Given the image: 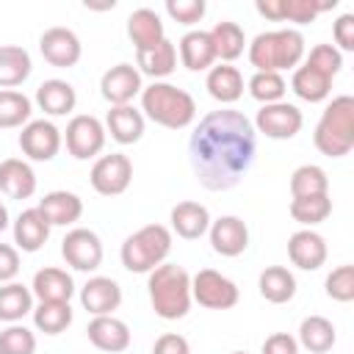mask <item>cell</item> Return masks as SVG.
Instances as JSON below:
<instances>
[{
    "mask_svg": "<svg viewBox=\"0 0 354 354\" xmlns=\"http://www.w3.org/2000/svg\"><path fill=\"white\" fill-rule=\"evenodd\" d=\"M257 155L254 124L235 108L210 111L188 138V163L196 183L207 191L235 188Z\"/></svg>",
    "mask_w": 354,
    "mask_h": 354,
    "instance_id": "6da1fadb",
    "label": "cell"
},
{
    "mask_svg": "<svg viewBox=\"0 0 354 354\" xmlns=\"http://www.w3.org/2000/svg\"><path fill=\"white\" fill-rule=\"evenodd\" d=\"M147 293L152 313L163 321H180L188 315L191 299V274L177 263H160L147 277Z\"/></svg>",
    "mask_w": 354,
    "mask_h": 354,
    "instance_id": "7a4b0ae2",
    "label": "cell"
},
{
    "mask_svg": "<svg viewBox=\"0 0 354 354\" xmlns=\"http://www.w3.org/2000/svg\"><path fill=\"white\" fill-rule=\"evenodd\" d=\"M141 113L166 130H183L196 119V100L174 83L152 80L141 88Z\"/></svg>",
    "mask_w": 354,
    "mask_h": 354,
    "instance_id": "3957f363",
    "label": "cell"
},
{
    "mask_svg": "<svg viewBox=\"0 0 354 354\" xmlns=\"http://www.w3.org/2000/svg\"><path fill=\"white\" fill-rule=\"evenodd\" d=\"M249 64L254 66V72H285V69H296L304 55V36L296 28H279V30H266L257 33L252 39V44L246 47Z\"/></svg>",
    "mask_w": 354,
    "mask_h": 354,
    "instance_id": "277c9868",
    "label": "cell"
},
{
    "mask_svg": "<svg viewBox=\"0 0 354 354\" xmlns=\"http://www.w3.org/2000/svg\"><path fill=\"white\" fill-rule=\"evenodd\" d=\"M313 144L326 158H346L354 149V97H332L315 124Z\"/></svg>",
    "mask_w": 354,
    "mask_h": 354,
    "instance_id": "5b68a950",
    "label": "cell"
},
{
    "mask_svg": "<svg viewBox=\"0 0 354 354\" xmlns=\"http://www.w3.org/2000/svg\"><path fill=\"white\" fill-rule=\"evenodd\" d=\"M171 252V230L163 224H147L124 238L119 257L122 266L133 274H149L160 263H166Z\"/></svg>",
    "mask_w": 354,
    "mask_h": 354,
    "instance_id": "8992f818",
    "label": "cell"
},
{
    "mask_svg": "<svg viewBox=\"0 0 354 354\" xmlns=\"http://www.w3.org/2000/svg\"><path fill=\"white\" fill-rule=\"evenodd\" d=\"M191 299L205 310H232L241 299V290L221 271L202 268L191 277Z\"/></svg>",
    "mask_w": 354,
    "mask_h": 354,
    "instance_id": "52a82bcc",
    "label": "cell"
},
{
    "mask_svg": "<svg viewBox=\"0 0 354 354\" xmlns=\"http://www.w3.org/2000/svg\"><path fill=\"white\" fill-rule=\"evenodd\" d=\"M105 124L91 116V113H77L69 119L66 130H64V141H66V152L75 160H88L97 158L105 147Z\"/></svg>",
    "mask_w": 354,
    "mask_h": 354,
    "instance_id": "ba28073f",
    "label": "cell"
},
{
    "mask_svg": "<svg viewBox=\"0 0 354 354\" xmlns=\"http://www.w3.org/2000/svg\"><path fill=\"white\" fill-rule=\"evenodd\" d=\"M301 127H304V116L288 100L260 105V111L254 116V133H263L266 138H274V141H290L299 136Z\"/></svg>",
    "mask_w": 354,
    "mask_h": 354,
    "instance_id": "9c48e42d",
    "label": "cell"
},
{
    "mask_svg": "<svg viewBox=\"0 0 354 354\" xmlns=\"http://www.w3.org/2000/svg\"><path fill=\"white\" fill-rule=\"evenodd\" d=\"M91 188L100 196H119L130 188L133 183V160L124 152H111V155H100L91 166Z\"/></svg>",
    "mask_w": 354,
    "mask_h": 354,
    "instance_id": "30bf717a",
    "label": "cell"
},
{
    "mask_svg": "<svg viewBox=\"0 0 354 354\" xmlns=\"http://www.w3.org/2000/svg\"><path fill=\"white\" fill-rule=\"evenodd\" d=\"M102 241L94 230L86 227H75L64 235L61 241V257L66 260V266H72L75 271H97L102 266Z\"/></svg>",
    "mask_w": 354,
    "mask_h": 354,
    "instance_id": "8fae6325",
    "label": "cell"
},
{
    "mask_svg": "<svg viewBox=\"0 0 354 354\" xmlns=\"http://www.w3.org/2000/svg\"><path fill=\"white\" fill-rule=\"evenodd\" d=\"M64 144V136L61 130L50 122V119H30L22 133H19V149L28 160H36V163H47L58 155Z\"/></svg>",
    "mask_w": 354,
    "mask_h": 354,
    "instance_id": "7c38bea8",
    "label": "cell"
},
{
    "mask_svg": "<svg viewBox=\"0 0 354 354\" xmlns=\"http://www.w3.org/2000/svg\"><path fill=\"white\" fill-rule=\"evenodd\" d=\"M257 14L274 22H296V25H307L313 22L318 14L337 8V0H257L254 3Z\"/></svg>",
    "mask_w": 354,
    "mask_h": 354,
    "instance_id": "4fadbf2b",
    "label": "cell"
},
{
    "mask_svg": "<svg viewBox=\"0 0 354 354\" xmlns=\"http://www.w3.org/2000/svg\"><path fill=\"white\" fill-rule=\"evenodd\" d=\"M39 53L41 58L50 64V66H58V69H69L80 61L83 55V44L77 39L75 30L69 28H47L41 36H39Z\"/></svg>",
    "mask_w": 354,
    "mask_h": 354,
    "instance_id": "5bb4252c",
    "label": "cell"
},
{
    "mask_svg": "<svg viewBox=\"0 0 354 354\" xmlns=\"http://www.w3.org/2000/svg\"><path fill=\"white\" fill-rule=\"evenodd\" d=\"M141 72L133 64H116L100 77V94L111 105H130L141 94Z\"/></svg>",
    "mask_w": 354,
    "mask_h": 354,
    "instance_id": "9a60e30c",
    "label": "cell"
},
{
    "mask_svg": "<svg viewBox=\"0 0 354 354\" xmlns=\"http://www.w3.org/2000/svg\"><path fill=\"white\" fill-rule=\"evenodd\" d=\"M210 246L221 257H238L249 246V227L241 216H218L207 230Z\"/></svg>",
    "mask_w": 354,
    "mask_h": 354,
    "instance_id": "2e32d148",
    "label": "cell"
},
{
    "mask_svg": "<svg viewBox=\"0 0 354 354\" xmlns=\"http://www.w3.org/2000/svg\"><path fill=\"white\" fill-rule=\"evenodd\" d=\"M326 254H329L326 241L315 230H296L288 238V257L301 271H318L326 263Z\"/></svg>",
    "mask_w": 354,
    "mask_h": 354,
    "instance_id": "e0dca14e",
    "label": "cell"
},
{
    "mask_svg": "<svg viewBox=\"0 0 354 354\" xmlns=\"http://www.w3.org/2000/svg\"><path fill=\"white\" fill-rule=\"evenodd\" d=\"M86 335L91 340L94 348L108 351V354H119L130 348V326L116 318V315H94L86 326Z\"/></svg>",
    "mask_w": 354,
    "mask_h": 354,
    "instance_id": "ac0fdd59",
    "label": "cell"
},
{
    "mask_svg": "<svg viewBox=\"0 0 354 354\" xmlns=\"http://www.w3.org/2000/svg\"><path fill=\"white\" fill-rule=\"evenodd\" d=\"M80 304L91 315H113L122 304V288L111 277H91L80 288Z\"/></svg>",
    "mask_w": 354,
    "mask_h": 354,
    "instance_id": "d6986e66",
    "label": "cell"
},
{
    "mask_svg": "<svg viewBox=\"0 0 354 354\" xmlns=\"http://www.w3.org/2000/svg\"><path fill=\"white\" fill-rule=\"evenodd\" d=\"M169 221H171V232H177L183 241H199L202 235H207L210 230V210L199 202H177L169 213Z\"/></svg>",
    "mask_w": 354,
    "mask_h": 354,
    "instance_id": "ffe728a7",
    "label": "cell"
},
{
    "mask_svg": "<svg viewBox=\"0 0 354 354\" xmlns=\"http://www.w3.org/2000/svg\"><path fill=\"white\" fill-rule=\"evenodd\" d=\"M144 127H147V119L133 105H111V111L105 113V133H111V138L122 147L141 141Z\"/></svg>",
    "mask_w": 354,
    "mask_h": 354,
    "instance_id": "44dd1931",
    "label": "cell"
},
{
    "mask_svg": "<svg viewBox=\"0 0 354 354\" xmlns=\"http://www.w3.org/2000/svg\"><path fill=\"white\" fill-rule=\"evenodd\" d=\"M36 207L50 227H69L83 216V199L75 191H50L39 199Z\"/></svg>",
    "mask_w": 354,
    "mask_h": 354,
    "instance_id": "7402d4cb",
    "label": "cell"
},
{
    "mask_svg": "<svg viewBox=\"0 0 354 354\" xmlns=\"http://www.w3.org/2000/svg\"><path fill=\"white\" fill-rule=\"evenodd\" d=\"M0 191L8 199H30L36 194V171L22 158H6L0 163Z\"/></svg>",
    "mask_w": 354,
    "mask_h": 354,
    "instance_id": "603a6c76",
    "label": "cell"
},
{
    "mask_svg": "<svg viewBox=\"0 0 354 354\" xmlns=\"http://www.w3.org/2000/svg\"><path fill=\"white\" fill-rule=\"evenodd\" d=\"M127 36H130L136 53H144V50L158 47L166 39V30H163V22H160L158 11H152V8H136L127 17Z\"/></svg>",
    "mask_w": 354,
    "mask_h": 354,
    "instance_id": "cb8c5ba5",
    "label": "cell"
},
{
    "mask_svg": "<svg viewBox=\"0 0 354 354\" xmlns=\"http://www.w3.org/2000/svg\"><path fill=\"white\" fill-rule=\"evenodd\" d=\"M205 88L207 94L221 102V105H232L243 97V75L238 66L232 64H218V66H210L207 69V77H205Z\"/></svg>",
    "mask_w": 354,
    "mask_h": 354,
    "instance_id": "d4e9b609",
    "label": "cell"
},
{
    "mask_svg": "<svg viewBox=\"0 0 354 354\" xmlns=\"http://www.w3.org/2000/svg\"><path fill=\"white\" fill-rule=\"evenodd\" d=\"M30 293H33L39 301H69V299L75 296L72 274H66L64 268H55V266L39 268V271L33 274Z\"/></svg>",
    "mask_w": 354,
    "mask_h": 354,
    "instance_id": "484cf974",
    "label": "cell"
},
{
    "mask_svg": "<svg viewBox=\"0 0 354 354\" xmlns=\"http://www.w3.org/2000/svg\"><path fill=\"white\" fill-rule=\"evenodd\" d=\"M36 105L47 116H66L77 105L75 86L66 83V80H61V77H50L44 83H39V88H36Z\"/></svg>",
    "mask_w": 354,
    "mask_h": 354,
    "instance_id": "4316f807",
    "label": "cell"
},
{
    "mask_svg": "<svg viewBox=\"0 0 354 354\" xmlns=\"http://www.w3.org/2000/svg\"><path fill=\"white\" fill-rule=\"evenodd\" d=\"M47 238H50V224L39 213V207H28V210H22L17 216V221H14V243H17V249L33 254L47 243Z\"/></svg>",
    "mask_w": 354,
    "mask_h": 354,
    "instance_id": "83f0119b",
    "label": "cell"
},
{
    "mask_svg": "<svg viewBox=\"0 0 354 354\" xmlns=\"http://www.w3.org/2000/svg\"><path fill=\"white\" fill-rule=\"evenodd\" d=\"M180 61L185 69L191 72H205L216 64V50H213V41H210V33L207 30H188L183 33L180 39Z\"/></svg>",
    "mask_w": 354,
    "mask_h": 354,
    "instance_id": "f1b7e54d",
    "label": "cell"
},
{
    "mask_svg": "<svg viewBox=\"0 0 354 354\" xmlns=\"http://www.w3.org/2000/svg\"><path fill=\"white\" fill-rule=\"evenodd\" d=\"M257 290L271 304H288L296 296V277L285 266H266L257 277Z\"/></svg>",
    "mask_w": 354,
    "mask_h": 354,
    "instance_id": "f546056e",
    "label": "cell"
},
{
    "mask_svg": "<svg viewBox=\"0 0 354 354\" xmlns=\"http://www.w3.org/2000/svg\"><path fill=\"white\" fill-rule=\"evenodd\" d=\"M290 88L299 100L304 102H324L329 94H332V77L318 72L315 66L310 64H299L293 69V77H290Z\"/></svg>",
    "mask_w": 354,
    "mask_h": 354,
    "instance_id": "4dcf8cb0",
    "label": "cell"
},
{
    "mask_svg": "<svg viewBox=\"0 0 354 354\" xmlns=\"http://www.w3.org/2000/svg\"><path fill=\"white\" fill-rule=\"evenodd\" d=\"M33 61L30 53L19 44H3L0 47V88H17L30 77Z\"/></svg>",
    "mask_w": 354,
    "mask_h": 354,
    "instance_id": "1f68e13d",
    "label": "cell"
},
{
    "mask_svg": "<svg viewBox=\"0 0 354 354\" xmlns=\"http://www.w3.org/2000/svg\"><path fill=\"white\" fill-rule=\"evenodd\" d=\"M210 41H213V50H216V61L221 64H232L235 58L243 55L246 50V36H243V28L238 22H216L210 30Z\"/></svg>",
    "mask_w": 354,
    "mask_h": 354,
    "instance_id": "d6a6232c",
    "label": "cell"
},
{
    "mask_svg": "<svg viewBox=\"0 0 354 354\" xmlns=\"http://www.w3.org/2000/svg\"><path fill=\"white\" fill-rule=\"evenodd\" d=\"M337 340V332H335V324L324 315H307L301 324H299V337L296 343L304 346L307 351L313 354H326Z\"/></svg>",
    "mask_w": 354,
    "mask_h": 354,
    "instance_id": "836d02e7",
    "label": "cell"
},
{
    "mask_svg": "<svg viewBox=\"0 0 354 354\" xmlns=\"http://www.w3.org/2000/svg\"><path fill=\"white\" fill-rule=\"evenodd\" d=\"M136 58H138L136 69H138L141 75H149L152 80H163V77H169V75L177 69V47H174V41H169V39H163V41H160L158 47H152V50L136 53Z\"/></svg>",
    "mask_w": 354,
    "mask_h": 354,
    "instance_id": "e575fe53",
    "label": "cell"
},
{
    "mask_svg": "<svg viewBox=\"0 0 354 354\" xmlns=\"http://www.w3.org/2000/svg\"><path fill=\"white\" fill-rule=\"evenodd\" d=\"M28 313H33V293L22 282H6L0 285V321L19 324Z\"/></svg>",
    "mask_w": 354,
    "mask_h": 354,
    "instance_id": "d590c367",
    "label": "cell"
},
{
    "mask_svg": "<svg viewBox=\"0 0 354 354\" xmlns=\"http://www.w3.org/2000/svg\"><path fill=\"white\" fill-rule=\"evenodd\" d=\"M290 218L299 221L304 230H313L315 224L326 221L332 213V199L329 194H318V196H296L290 199Z\"/></svg>",
    "mask_w": 354,
    "mask_h": 354,
    "instance_id": "8d00e7d4",
    "label": "cell"
},
{
    "mask_svg": "<svg viewBox=\"0 0 354 354\" xmlns=\"http://www.w3.org/2000/svg\"><path fill=\"white\" fill-rule=\"evenodd\" d=\"M30 315H33V326L44 335H61L72 324L69 301H39Z\"/></svg>",
    "mask_w": 354,
    "mask_h": 354,
    "instance_id": "74e56055",
    "label": "cell"
},
{
    "mask_svg": "<svg viewBox=\"0 0 354 354\" xmlns=\"http://www.w3.org/2000/svg\"><path fill=\"white\" fill-rule=\"evenodd\" d=\"M33 105L30 100L17 88H0V130L25 127L30 122Z\"/></svg>",
    "mask_w": 354,
    "mask_h": 354,
    "instance_id": "f35d334b",
    "label": "cell"
},
{
    "mask_svg": "<svg viewBox=\"0 0 354 354\" xmlns=\"http://www.w3.org/2000/svg\"><path fill=\"white\" fill-rule=\"evenodd\" d=\"M318 194H329V177L321 166L315 163H301L299 169H293L290 174V196H318Z\"/></svg>",
    "mask_w": 354,
    "mask_h": 354,
    "instance_id": "ab89813d",
    "label": "cell"
},
{
    "mask_svg": "<svg viewBox=\"0 0 354 354\" xmlns=\"http://www.w3.org/2000/svg\"><path fill=\"white\" fill-rule=\"evenodd\" d=\"M252 100H257L260 105H271V102H282L285 100V91H288V83L279 72H254L246 83Z\"/></svg>",
    "mask_w": 354,
    "mask_h": 354,
    "instance_id": "60d3db41",
    "label": "cell"
},
{
    "mask_svg": "<svg viewBox=\"0 0 354 354\" xmlns=\"http://www.w3.org/2000/svg\"><path fill=\"white\" fill-rule=\"evenodd\" d=\"M0 354H36V335L25 324H8L0 332Z\"/></svg>",
    "mask_w": 354,
    "mask_h": 354,
    "instance_id": "b9f144b4",
    "label": "cell"
},
{
    "mask_svg": "<svg viewBox=\"0 0 354 354\" xmlns=\"http://www.w3.org/2000/svg\"><path fill=\"white\" fill-rule=\"evenodd\" d=\"M324 290L329 299L335 301H351L354 299V266H337L326 274V282H324Z\"/></svg>",
    "mask_w": 354,
    "mask_h": 354,
    "instance_id": "7bdbcfd3",
    "label": "cell"
},
{
    "mask_svg": "<svg viewBox=\"0 0 354 354\" xmlns=\"http://www.w3.org/2000/svg\"><path fill=\"white\" fill-rule=\"evenodd\" d=\"M304 64L315 66L318 72L329 75L335 80V75L343 69V53L335 47V44H315L307 55H304Z\"/></svg>",
    "mask_w": 354,
    "mask_h": 354,
    "instance_id": "ee69618b",
    "label": "cell"
},
{
    "mask_svg": "<svg viewBox=\"0 0 354 354\" xmlns=\"http://www.w3.org/2000/svg\"><path fill=\"white\" fill-rule=\"evenodd\" d=\"M163 8L180 25H196V22H202V17L207 11L205 0H166Z\"/></svg>",
    "mask_w": 354,
    "mask_h": 354,
    "instance_id": "f6af8a7d",
    "label": "cell"
},
{
    "mask_svg": "<svg viewBox=\"0 0 354 354\" xmlns=\"http://www.w3.org/2000/svg\"><path fill=\"white\" fill-rule=\"evenodd\" d=\"M332 33H335L337 50H340V53H343V50L351 53V50H354V14H340V17L335 19Z\"/></svg>",
    "mask_w": 354,
    "mask_h": 354,
    "instance_id": "bcb514c9",
    "label": "cell"
},
{
    "mask_svg": "<svg viewBox=\"0 0 354 354\" xmlns=\"http://www.w3.org/2000/svg\"><path fill=\"white\" fill-rule=\"evenodd\" d=\"M260 354H299V343L288 332H274V335H268L263 340Z\"/></svg>",
    "mask_w": 354,
    "mask_h": 354,
    "instance_id": "7dc6e473",
    "label": "cell"
},
{
    "mask_svg": "<svg viewBox=\"0 0 354 354\" xmlns=\"http://www.w3.org/2000/svg\"><path fill=\"white\" fill-rule=\"evenodd\" d=\"M19 274V252L11 243H0V285L14 282Z\"/></svg>",
    "mask_w": 354,
    "mask_h": 354,
    "instance_id": "c3c4849f",
    "label": "cell"
},
{
    "mask_svg": "<svg viewBox=\"0 0 354 354\" xmlns=\"http://www.w3.org/2000/svg\"><path fill=\"white\" fill-rule=\"evenodd\" d=\"M152 354H191V343L177 332H166L155 340Z\"/></svg>",
    "mask_w": 354,
    "mask_h": 354,
    "instance_id": "681fc988",
    "label": "cell"
},
{
    "mask_svg": "<svg viewBox=\"0 0 354 354\" xmlns=\"http://www.w3.org/2000/svg\"><path fill=\"white\" fill-rule=\"evenodd\" d=\"M6 227H8V207L0 202V232H3Z\"/></svg>",
    "mask_w": 354,
    "mask_h": 354,
    "instance_id": "f907efd6",
    "label": "cell"
},
{
    "mask_svg": "<svg viewBox=\"0 0 354 354\" xmlns=\"http://www.w3.org/2000/svg\"><path fill=\"white\" fill-rule=\"evenodd\" d=\"M232 354H246V351H232Z\"/></svg>",
    "mask_w": 354,
    "mask_h": 354,
    "instance_id": "816d5d0a",
    "label": "cell"
}]
</instances>
